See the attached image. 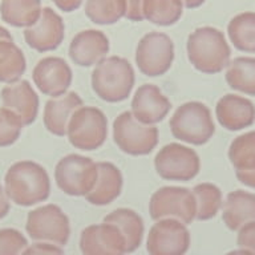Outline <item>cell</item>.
Returning a JSON list of instances; mask_svg holds the SVG:
<instances>
[{
	"label": "cell",
	"instance_id": "cell-1",
	"mask_svg": "<svg viewBox=\"0 0 255 255\" xmlns=\"http://www.w3.org/2000/svg\"><path fill=\"white\" fill-rule=\"evenodd\" d=\"M4 190L17 206L29 207L47 201L51 194V179L40 163L25 159L8 167L4 177Z\"/></svg>",
	"mask_w": 255,
	"mask_h": 255
},
{
	"label": "cell",
	"instance_id": "cell-2",
	"mask_svg": "<svg viewBox=\"0 0 255 255\" xmlns=\"http://www.w3.org/2000/svg\"><path fill=\"white\" fill-rule=\"evenodd\" d=\"M187 57L197 71L215 75L230 63L231 49L223 32L214 27H199L187 37Z\"/></svg>",
	"mask_w": 255,
	"mask_h": 255
},
{
	"label": "cell",
	"instance_id": "cell-3",
	"mask_svg": "<svg viewBox=\"0 0 255 255\" xmlns=\"http://www.w3.org/2000/svg\"><path fill=\"white\" fill-rule=\"evenodd\" d=\"M135 76L131 64L124 57L109 56L96 64L92 72V89L107 103H121L130 96Z\"/></svg>",
	"mask_w": 255,
	"mask_h": 255
},
{
	"label": "cell",
	"instance_id": "cell-4",
	"mask_svg": "<svg viewBox=\"0 0 255 255\" xmlns=\"http://www.w3.org/2000/svg\"><path fill=\"white\" fill-rule=\"evenodd\" d=\"M173 137L190 145H205L215 133L210 109L199 101H189L177 108L170 123Z\"/></svg>",
	"mask_w": 255,
	"mask_h": 255
},
{
	"label": "cell",
	"instance_id": "cell-5",
	"mask_svg": "<svg viewBox=\"0 0 255 255\" xmlns=\"http://www.w3.org/2000/svg\"><path fill=\"white\" fill-rule=\"evenodd\" d=\"M113 139L119 149L129 155H146L158 143V129L141 123L130 111L120 113L113 121Z\"/></svg>",
	"mask_w": 255,
	"mask_h": 255
},
{
	"label": "cell",
	"instance_id": "cell-6",
	"mask_svg": "<svg viewBox=\"0 0 255 255\" xmlns=\"http://www.w3.org/2000/svg\"><path fill=\"white\" fill-rule=\"evenodd\" d=\"M67 137L73 147L92 151L104 145L108 137V119L96 107L77 108L68 124Z\"/></svg>",
	"mask_w": 255,
	"mask_h": 255
},
{
	"label": "cell",
	"instance_id": "cell-7",
	"mask_svg": "<svg viewBox=\"0 0 255 255\" xmlns=\"http://www.w3.org/2000/svg\"><path fill=\"white\" fill-rule=\"evenodd\" d=\"M97 174V162L75 153L63 157L55 167L56 185L71 197H85L95 186Z\"/></svg>",
	"mask_w": 255,
	"mask_h": 255
},
{
	"label": "cell",
	"instance_id": "cell-8",
	"mask_svg": "<svg viewBox=\"0 0 255 255\" xmlns=\"http://www.w3.org/2000/svg\"><path fill=\"white\" fill-rule=\"evenodd\" d=\"M25 230L35 242H51L64 247L71 237L69 218L63 209L48 203L28 213Z\"/></svg>",
	"mask_w": 255,
	"mask_h": 255
},
{
	"label": "cell",
	"instance_id": "cell-9",
	"mask_svg": "<svg viewBox=\"0 0 255 255\" xmlns=\"http://www.w3.org/2000/svg\"><path fill=\"white\" fill-rule=\"evenodd\" d=\"M151 219L174 218L190 225L197 214V202L193 190L187 187L163 186L155 190L149 201Z\"/></svg>",
	"mask_w": 255,
	"mask_h": 255
},
{
	"label": "cell",
	"instance_id": "cell-10",
	"mask_svg": "<svg viewBox=\"0 0 255 255\" xmlns=\"http://www.w3.org/2000/svg\"><path fill=\"white\" fill-rule=\"evenodd\" d=\"M154 167L161 178L187 182L198 175L201 161L194 149L171 142L161 147L155 154Z\"/></svg>",
	"mask_w": 255,
	"mask_h": 255
},
{
	"label": "cell",
	"instance_id": "cell-11",
	"mask_svg": "<svg viewBox=\"0 0 255 255\" xmlns=\"http://www.w3.org/2000/svg\"><path fill=\"white\" fill-rule=\"evenodd\" d=\"M174 61V43L162 32H149L137 44L135 64L149 77L165 75Z\"/></svg>",
	"mask_w": 255,
	"mask_h": 255
},
{
	"label": "cell",
	"instance_id": "cell-12",
	"mask_svg": "<svg viewBox=\"0 0 255 255\" xmlns=\"http://www.w3.org/2000/svg\"><path fill=\"white\" fill-rule=\"evenodd\" d=\"M189 247L190 233L178 219H157L149 230L146 251L150 255H182Z\"/></svg>",
	"mask_w": 255,
	"mask_h": 255
},
{
	"label": "cell",
	"instance_id": "cell-13",
	"mask_svg": "<svg viewBox=\"0 0 255 255\" xmlns=\"http://www.w3.org/2000/svg\"><path fill=\"white\" fill-rule=\"evenodd\" d=\"M64 37L65 24L61 16L49 7L43 8L39 20L24 31V39L28 47L41 53L57 49Z\"/></svg>",
	"mask_w": 255,
	"mask_h": 255
},
{
	"label": "cell",
	"instance_id": "cell-14",
	"mask_svg": "<svg viewBox=\"0 0 255 255\" xmlns=\"http://www.w3.org/2000/svg\"><path fill=\"white\" fill-rule=\"evenodd\" d=\"M32 79L43 95L57 97L67 93L72 84L73 73L65 60L48 56L37 61L32 71Z\"/></svg>",
	"mask_w": 255,
	"mask_h": 255
},
{
	"label": "cell",
	"instance_id": "cell-15",
	"mask_svg": "<svg viewBox=\"0 0 255 255\" xmlns=\"http://www.w3.org/2000/svg\"><path fill=\"white\" fill-rule=\"evenodd\" d=\"M80 250L85 255L127 254L125 238L116 225L105 222L85 227L80 235Z\"/></svg>",
	"mask_w": 255,
	"mask_h": 255
},
{
	"label": "cell",
	"instance_id": "cell-16",
	"mask_svg": "<svg viewBox=\"0 0 255 255\" xmlns=\"http://www.w3.org/2000/svg\"><path fill=\"white\" fill-rule=\"evenodd\" d=\"M0 96L3 108L15 113L24 127L35 123L39 113V96L29 81L17 80L7 84Z\"/></svg>",
	"mask_w": 255,
	"mask_h": 255
},
{
	"label": "cell",
	"instance_id": "cell-17",
	"mask_svg": "<svg viewBox=\"0 0 255 255\" xmlns=\"http://www.w3.org/2000/svg\"><path fill=\"white\" fill-rule=\"evenodd\" d=\"M109 48V39L103 31L85 29L72 39L69 57L79 67H93L107 57Z\"/></svg>",
	"mask_w": 255,
	"mask_h": 255
},
{
	"label": "cell",
	"instance_id": "cell-18",
	"mask_svg": "<svg viewBox=\"0 0 255 255\" xmlns=\"http://www.w3.org/2000/svg\"><path fill=\"white\" fill-rule=\"evenodd\" d=\"M171 104L154 84H143L135 91L131 100V113L145 124L161 123L170 112Z\"/></svg>",
	"mask_w": 255,
	"mask_h": 255
},
{
	"label": "cell",
	"instance_id": "cell-19",
	"mask_svg": "<svg viewBox=\"0 0 255 255\" xmlns=\"http://www.w3.org/2000/svg\"><path fill=\"white\" fill-rule=\"evenodd\" d=\"M215 116L218 123L227 130H242L254 124L255 105L249 99L229 93L218 100Z\"/></svg>",
	"mask_w": 255,
	"mask_h": 255
},
{
	"label": "cell",
	"instance_id": "cell-20",
	"mask_svg": "<svg viewBox=\"0 0 255 255\" xmlns=\"http://www.w3.org/2000/svg\"><path fill=\"white\" fill-rule=\"evenodd\" d=\"M83 99L76 92H67L57 97H52L44 107V127L57 137L67 135L68 124L77 108L83 107Z\"/></svg>",
	"mask_w": 255,
	"mask_h": 255
},
{
	"label": "cell",
	"instance_id": "cell-21",
	"mask_svg": "<svg viewBox=\"0 0 255 255\" xmlns=\"http://www.w3.org/2000/svg\"><path fill=\"white\" fill-rule=\"evenodd\" d=\"M97 169L99 174L95 186L85 195V198L95 206H107L119 198L123 191V173L115 163L105 161L97 162Z\"/></svg>",
	"mask_w": 255,
	"mask_h": 255
},
{
	"label": "cell",
	"instance_id": "cell-22",
	"mask_svg": "<svg viewBox=\"0 0 255 255\" xmlns=\"http://www.w3.org/2000/svg\"><path fill=\"white\" fill-rule=\"evenodd\" d=\"M222 219L227 229L233 231L255 221V194L245 190L229 193L223 205Z\"/></svg>",
	"mask_w": 255,
	"mask_h": 255
},
{
	"label": "cell",
	"instance_id": "cell-23",
	"mask_svg": "<svg viewBox=\"0 0 255 255\" xmlns=\"http://www.w3.org/2000/svg\"><path fill=\"white\" fill-rule=\"evenodd\" d=\"M105 222H111L119 227L121 234L125 238V247L127 253H133L141 246L143 238V221L138 213L131 209L121 207L116 209L104 218Z\"/></svg>",
	"mask_w": 255,
	"mask_h": 255
},
{
	"label": "cell",
	"instance_id": "cell-24",
	"mask_svg": "<svg viewBox=\"0 0 255 255\" xmlns=\"http://www.w3.org/2000/svg\"><path fill=\"white\" fill-rule=\"evenodd\" d=\"M40 0H3L0 15L3 21L16 28H28L39 20L41 15Z\"/></svg>",
	"mask_w": 255,
	"mask_h": 255
},
{
	"label": "cell",
	"instance_id": "cell-25",
	"mask_svg": "<svg viewBox=\"0 0 255 255\" xmlns=\"http://www.w3.org/2000/svg\"><path fill=\"white\" fill-rule=\"evenodd\" d=\"M27 69V60L13 39H0V83L20 80Z\"/></svg>",
	"mask_w": 255,
	"mask_h": 255
},
{
	"label": "cell",
	"instance_id": "cell-26",
	"mask_svg": "<svg viewBox=\"0 0 255 255\" xmlns=\"http://www.w3.org/2000/svg\"><path fill=\"white\" fill-rule=\"evenodd\" d=\"M226 81L231 89L255 96V57H237L230 61Z\"/></svg>",
	"mask_w": 255,
	"mask_h": 255
},
{
	"label": "cell",
	"instance_id": "cell-27",
	"mask_svg": "<svg viewBox=\"0 0 255 255\" xmlns=\"http://www.w3.org/2000/svg\"><path fill=\"white\" fill-rule=\"evenodd\" d=\"M227 35L238 51L255 52V13L243 12L234 16L227 25Z\"/></svg>",
	"mask_w": 255,
	"mask_h": 255
},
{
	"label": "cell",
	"instance_id": "cell-28",
	"mask_svg": "<svg viewBox=\"0 0 255 255\" xmlns=\"http://www.w3.org/2000/svg\"><path fill=\"white\" fill-rule=\"evenodd\" d=\"M183 15L181 0H145L143 17L159 27H169L178 21Z\"/></svg>",
	"mask_w": 255,
	"mask_h": 255
},
{
	"label": "cell",
	"instance_id": "cell-29",
	"mask_svg": "<svg viewBox=\"0 0 255 255\" xmlns=\"http://www.w3.org/2000/svg\"><path fill=\"white\" fill-rule=\"evenodd\" d=\"M85 15L92 23L112 25L125 17V0H87Z\"/></svg>",
	"mask_w": 255,
	"mask_h": 255
},
{
	"label": "cell",
	"instance_id": "cell-30",
	"mask_svg": "<svg viewBox=\"0 0 255 255\" xmlns=\"http://www.w3.org/2000/svg\"><path fill=\"white\" fill-rule=\"evenodd\" d=\"M195 202H197V214L195 219L209 221L218 214L222 207V191L214 183H198L193 187Z\"/></svg>",
	"mask_w": 255,
	"mask_h": 255
},
{
	"label": "cell",
	"instance_id": "cell-31",
	"mask_svg": "<svg viewBox=\"0 0 255 255\" xmlns=\"http://www.w3.org/2000/svg\"><path fill=\"white\" fill-rule=\"evenodd\" d=\"M229 159L235 170L255 169V130L234 138L229 147Z\"/></svg>",
	"mask_w": 255,
	"mask_h": 255
},
{
	"label": "cell",
	"instance_id": "cell-32",
	"mask_svg": "<svg viewBox=\"0 0 255 255\" xmlns=\"http://www.w3.org/2000/svg\"><path fill=\"white\" fill-rule=\"evenodd\" d=\"M24 124L15 113L0 108V147L11 146L19 139Z\"/></svg>",
	"mask_w": 255,
	"mask_h": 255
},
{
	"label": "cell",
	"instance_id": "cell-33",
	"mask_svg": "<svg viewBox=\"0 0 255 255\" xmlns=\"http://www.w3.org/2000/svg\"><path fill=\"white\" fill-rule=\"evenodd\" d=\"M28 241L16 229H0V255L24 254Z\"/></svg>",
	"mask_w": 255,
	"mask_h": 255
},
{
	"label": "cell",
	"instance_id": "cell-34",
	"mask_svg": "<svg viewBox=\"0 0 255 255\" xmlns=\"http://www.w3.org/2000/svg\"><path fill=\"white\" fill-rule=\"evenodd\" d=\"M237 245L241 253L255 254V221L247 222L239 229Z\"/></svg>",
	"mask_w": 255,
	"mask_h": 255
},
{
	"label": "cell",
	"instance_id": "cell-35",
	"mask_svg": "<svg viewBox=\"0 0 255 255\" xmlns=\"http://www.w3.org/2000/svg\"><path fill=\"white\" fill-rule=\"evenodd\" d=\"M24 254H64V247L51 242H35L28 245Z\"/></svg>",
	"mask_w": 255,
	"mask_h": 255
},
{
	"label": "cell",
	"instance_id": "cell-36",
	"mask_svg": "<svg viewBox=\"0 0 255 255\" xmlns=\"http://www.w3.org/2000/svg\"><path fill=\"white\" fill-rule=\"evenodd\" d=\"M145 0H125V17L130 21H142Z\"/></svg>",
	"mask_w": 255,
	"mask_h": 255
},
{
	"label": "cell",
	"instance_id": "cell-37",
	"mask_svg": "<svg viewBox=\"0 0 255 255\" xmlns=\"http://www.w3.org/2000/svg\"><path fill=\"white\" fill-rule=\"evenodd\" d=\"M235 175L241 183L245 186L255 189V169H249V170H235Z\"/></svg>",
	"mask_w": 255,
	"mask_h": 255
},
{
	"label": "cell",
	"instance_id": "cell-38",
	"mask_svg": "<svg viewBox=\"0 0 255 255\" xmlns=\"http://www.w3.org/2000/svg\"><path fill=\"white\" fill-rule=\"evenodd\" d=\"M56 7L63 12H73L79 9L83 4V0H52Z\"/></svg>",
	"mask_w": 255,
	"mask_h": 255
},
{
	"label": "cell",
	"instance_id": "cell-39",
	"mask_svg": "<svg viewBox=\"0 0 255 255\" xmlns=\"http://www.w3.org/2000/svg\"><path fill=\"white\" fill-rule=\"evenodd\" d=\"M11 199L8 198L7 193L4 190V186L0 185V221L7 217V214L9 213V207H11V203H9Z\"/></svg>",
	"mask_w": 255,
	"mask_h": 255
},
{
	"label": "cell",
	"instance_id": "cell-40",
	"mask_svg": "<svg viewBox=\"0 0 255 255\" xmlns=\"http://www.w3.org/2000/svg\"><path fill=\"white\" fill-rule=\"evenodd\" d=\"M183 3V7L189 8V9H193V8L201 7L206 0H181Z\"/></svg>",
	"mask_w": 255,
	"mask_h": 255
},
{
	"label": "cell",
	"instance_id": "cell-41",
	"mask_svg": "<svg viewBox=\"0 0 255 255\" xmlns=\"http://www.w3.org/2000/svg\"><path fill=\"white\" fill-rule=\"evenodd\" d=\"M0 39H13V37H12V35L9 33V31H8L7 28H4L0 25Z\"/></svg>",
	"mask_w": 255,
	"mask_h": 255
}]
</instances>
